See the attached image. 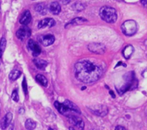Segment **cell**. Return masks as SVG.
Masks as SVG:
<instances>
[{"label":"cell","instance_id":"obj_1","mask_svg":"<svg viewBox=\"0 0 147 130\" xmlns=\"http://www.w3.org/2000/svg\"><path fill=\"white\" fill-rule=\"evenodd\" d=\"M74 72L78 80L90 84L96 82L102 77L104 69L95 60L83 59L75 64Z\"/></svg>","mask_w":147,"mask_h":130},{"label":"cell","instance_id":"obj_2","mask_svg":"<svg viewBox=\"0 0 147 130\" xmlns=\"http://www.w3.org/2000/svg\"><path fill=\"white\" fill-rule=\"evenodd\" d=\"M100 16L103 21L107 23H114L117 20V12L111 7L104 6L100 9Z\"/></svg>","mask_w":147,"mask_h":130},{"label":"cell","instance_id":"obj_3","mask_svg":"<svg viewBox=\"0 0 147 130\" xmlns=\"http://www.w3.org/2000/svg\"><path fill=\"white\" fill-rule=\"evenodd\" d=\"M121 30L125 35H134L138 30L137 23L134 20H127L122 24Z\"/></svg>","mask_w":147,"mask_h":130},{"label":"cell","instance_id":"obj_4","mask_svg":"<svg viewBox=\"0 0 147 130\" xmlns=\"http://www.w3.org/2000/svg\"><path fill=\"white\" fill-rule=\"evenodd\" d=\"M88 108L92 113L98 117H105L109 113V109L104 104H96L88 107Z\"/></svg>","mask_w":147,"mask_h":130},{"label":"cell","instance_id":"obj_5","mask_svg":"<svg viewBox=\"0 0 147 130\" xmlns=\"http://www.w3.org/2000/svg\"><path fill=\"white\" fill-rule=\"evenodd\" d=\"M16 35L19 39H20L21 41H24L26 39H27L31 35V30L26 25H23L17 30Z\"/></svg>","mask_w":147,"mask_h":130},{"label":"cell","instance_id":"obj_6","mask_svg":"<svg viewBox=\"0 0 147 130\" xmlns=\"http://www.w3.org/2000/svg\"><path fill=\"white\" fill-rule=\"evenodd\" d=\"M88 47V49L94 54H103L106 51V47L100 43H91Z\"/></svg>","mask_w":147,"mask_h":130},{"label":"cell","instance_id":"obj_7","mask_svg":"<svg viewBox=\"0 0 147 130\" xmlns=\"http://www.w3.org/2000/svg\"><path fill=\"white\" fill-rule=\"evenodd\" d=\"M55 107L57 109V111L63 115L66 116V117H69V116L72 115L71 112H74V111H72L71 109H70L69 108H67L64 104H61L59 101H55L54 103Z\"/></svg>","mask_w":147,"mask_h":130},{"label":"cell","instance_id":"obj_8","mask_svg":"<svg viewBox=\"0 0 147 130\" xmlns=\"http://www.w3.org/2000/svg\"><path fill=\"white\" fill-rule=\"evenodd\" d=\"M68 118L70 123L73 124L75 127H77V128H78L80 130L84 129L85 123L81 118H80V117H76V116L74 115L69 116Z\"/></svg>","mask_w":147,"mask_h":130},{"label":"cell","instance_id":"obj_9","mask_svg":"<svg viewBox=\"0 0 147 130\" xmlns=\"http://www.w3.org/2000/svg\"><path fill=\"white\" fill-rule=\"evenodd\" d=\"M28 48L31 51L32 54L34 57H37L41 53V49L37 43H36L34 40L30 39L28 41Z\"/></svg>","mask_w":147,"mask_h":130},{"label":"cell","instance_id":"obj_10","mask_svg":"<svg viewBox=\"0 0 147 130\" xmlns=\"http://www.w3.org/2000/svg\"><path fill=\"white\" fill-rule=\"evenodd\" d=\"M39 41L40 44H42L45 47H48L54 43L55 37L53 34H46V35L40 36L39 38Z\"/></svg>","mask_w":147,"mask_h":130},{"label":"cell","instance_id":"obj_11","mask_svg":"<svg viewBox=\"0 0 147 130\" xmlns=\"http://www.w3.org/2000/svg\"><path fill=\"white\" fill-rule=\"evenodd\" d=\"M55 25V21L52 18H46L44 19H42L38 23L39 29H45V28H50Z\"/></svg>","mask_w":147,"mask_h":130},{"label":"cell","instance_id":"obj_12","mask_svg":"<svg viewBox=\"0 0 147 130\" xmlns=\"http://www.w3.org/2000/svg\"><path fill=\"white\" fill-rule=\"evenodd\" d=\"M13 118V114L11 112H8L4 117L2 118L1 121V129H5L6 128L9 127L11 124V121Z\"/></svg>","mask_w":147,"mask_h":130},{"label":"cell","instance_id":"obj_13","mask_svg":"<svg viewBox=\"0 0 147 130\" xmlns=\"http://www.w3.org/2000/svg\"><path fill=\"white\" fill-rule=\"evenodd\" d=\"M31 19L32 16L31 14H30V11L27 10V11H25L23 13L22 16V17L20 19V22L22 25H27L31 21Z\"/></svg>","mask_w":147,"mask_h":130},{"label":"cell","instance_id":"obj_14","mask_svg":"<svg viewBox=\"0 0 147 130\" xmlns=\"http://www.w3.org/2000/svg\"><path fill=\"white\" fill-rule=\"evenodd\" d=\"M63 104H64L67 108H69L70 109H71L72 111H74L75 113H77V114H81V111H80V109H79V107H78L76 104H74V103L72 102L71 101H70V100L66 99Z\"/></svg>","mask_w":147,"mask_h":130},{"label":"cell","instance_id":"obj_15","mask_svg":"<svg viewBox=\"0 0 147 130\" xmlns=\"http://www.w3.org/2000/svg\"><path fill=\"white\" fill-rule=\"evenodd\" d=\"M49 10L53 14H58L61 11V7L57 1L52 2L49 6Z\"/></svg>","mask_w":147,"mask_h":130},{"label":"cell","instance_id":"obj_16","mask_svg":"<svg viewBox=\"0 0 147 130\" xmlns=\"http://www.w3.org/2000/svg\"><path fill=\"white\" fill-rule=\"evenodd\" d=\"M134 51V49L133 46L127 45L126 47H124L122 53H123V55L125 59H129L131 58V57L132 56V54H133Z\"/></svg>","mask_w":147,"mask_h":130},{"label":"cell","instance_id":"obj_17","mask_svg":"<svg viewBox=\"0 0 147 130\" xmlns=\"http://www.w3.org/2000/svg\"><path fill=\"white\" fill-rule=\"evenodd\" d=\"M33 62H34V65L39 69L41 70H45V69L46 68V67L47 66V62L45 60L43 59H34L33 60Z\"/></svg>","mask_w":147,"mask_h":130},{"label":"cell","instance_id":"obj_18","mask_svg":"<svg viewBox=\"0 0 147 130\" xmlns=\"http://www.w3.org/2000/svg\"><path fill=\"white\" fill-rule=\"evenodd\" d=\"M35 79L39 84H40L43 87H47V79L42 74H37L35 77Z\"/></svg>","mask_w":147,"mask_h":130},{"label":"cell","instance_id":"obj_19","mask_svg":"<svg viewBox=\"0 0 147 130\" xmlns=\"http://www.w3.org/2000/svg\"><path fill=\"white\" fill-rule=\"evenodd\" d=\"M35 10L41 14H45L47 11V6L45 5L43 3H41V4H38L35 6Z\"/></svg>","mask_w":147,"mask_h":130},{"label":"cell","instance_id":"obj_20","mask_svg":"<svg viewBox=\"0 0 147 130\" xmlns=\"http://www.w3.org/2000/svg\"><path fill=\"white\" fill-rule=\"evenodd\" d=\"M36 124L35 121H34L32 119H28L26 120L25 121V127L27 128V129L28 130H34L36 128Z\"/></svg>","mask_w":147,"mask_h":130},{"label":"cell","instance_id":"obj_21","mask_svg":"<svg viewBox=\"0 0 147 130\" xmlns=\"http://www.w3.org/2000/svg\"><path fill=\"white\" fill-rule=\"evenodd\" d=\"M21 74H22L21 71H19V70L17 69L12 70V71L9 73V79L11 80V81H15V80H17V79L20 77Z\"/></svg>","mask_w":147,"mask_h":130},{"label":"cell","instance_id":"obj_22","mask_svg":"<svg viewBox=\"0 0 147 130\" xmlns=\"http://www.w3.org/2000/svg\"><path fill=\"white\" fill-rule=\"evenodd\" d=\"M6 42H7V41H6V39L4 38V37H2V38L1 39V42H0V48H1V56L2 55L3 52H4V49H5V48H6Z\"/></svg>","mask_w":147,"mask_h":130},{"label":"cell","instance_id":"obj_23","mask_svg":"<svg viewBox=\"0 0 147 130\" xmlns=\"http://www.w3.org/2000/svg\"><path fill=\"white\" fill-rule=\"evenodd\" d=\"M11 99L14 100V101L17 102L19 101V95H18V91L17 89H14L12 91V94H11Z\"/></svg>","mask_w":147,"mask_h":130},{"label":"cell","instance_id":"obj_24","mask_svg":"<svg viewBox=\"0 0 147 130\" xmlns=\"http://www.w3.org/2000/svg\"><path fill=\"white\" fill-rule=\"evenodd\" d=\"M22 89H23V91H24V94L27 95V81H26V79L25 77L24 78L22 81Z\"/></svg>","mask_w":147,"mask_h":130},{"label":"cell","instance_id":"obj_25","mask_svg":"<svg viewBox=\"0 0 147 130\" xmlns=\"http://www.w3.org/2000/svg\"><path fill=\"white\" fill-rule=\"evenodd\" d=\"M59 1L63 4H67L70 2V0H59Z\"/></svg>","mask_w":147,"mask_h":130},{"label":"cell","instance_id":"obj_26","mask_svg":"<svg viewBox=\"0 0 147 130\" xmlns=\"http://www.w3.org/2000/svg\"><path fill=\"white\" fill-rule=\"evenodd\" d=\"M115 130H126V129L124 128V127H122V126H117V127H116V129H115Z\"/></svg>","mask_w":147,"mask_h":130},{"label":"cell","instance_id":"obj_27","mask_svg":"<svg viewBox=\"0 0 147 130\" xmlns=\"http://www.w3.org/2000/svg\"><path fill=\"white\" fill-rule=\"evenodd\" d=\"M141 2L145 7H147V0H141Z\"/></svg>","mask_w":147,"mask_h":130},{"label":"cell","instance_id":"obj_28","mask_svg":"<svg viewBox=\"0 0 147 130\" xmlns=\"http://www.w3.org/2000/svg\"><path fill=\"white\" fill-rule=\"evenodd\" d=\"M9 130H14V126H13V125H11V126H10L9 129Z\"/></svg>","mask_w":147,"mask_h":130},{"label":"cell","instance_id":"obj_29","mask_svg":"<svg viewBox=\"0 0 147 130\" xmlns=\"http://www.w3.org/2000/svg\"><path fill=\"white\" fill-rule=\"evenodd\" d=\"M69 130H76V129L75 128H73V127H69Z\"/></svg>","mask_w":147,"mask_h":130},{"label":"cell","instance_id":"obj_30","mask_svg":"<svg viewBox=\"0 0 147 130\" xmlns=\"http://www.w3.org/2000/svg\"><path fill=\"white\" fill-rule=\"evenodd\" d=\"M48 130H54V129H52V128H49Z\"/></svg>","mask_w":147,"mask_h":130},{"label":"cell","instance_id":"obj_31","mask_svg":"<svg viewBox=\"0 0 147 130\" xmlns=\"http://www.w3.org/2000/svg\"><path fill=\"white\" fill-rule=\"evenodd\" d=\"M90 130H97V129H91Z\"/></svg>","mask_w":147,"mask_h":130},{"label":"cell","instance_id":"obj_32","mask_svg":"<svg viewBox=\"0 0 147 130\" xmlns=\"http://www.w3.org/2000/svg\"><path fill=\"white\" fill-rule=\"evenodd\" d=\"M146 114H147V111H146Z\"/></svg>","mask_w":147,"mask_h":130}]
</instances>
